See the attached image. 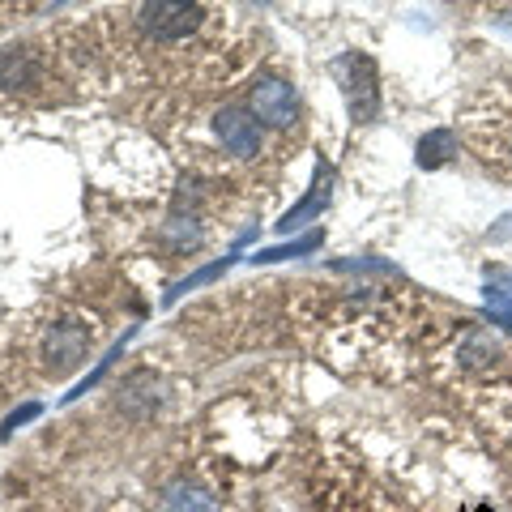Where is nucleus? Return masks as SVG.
Listing matches in <instances>:
<instances>
[{
    "instance_id": "nucleus-1",
    "label": "nucleus",
    "mask_w": 512,
    "mask_h": 512,
    "mask_svg": "<svg viewBox=\"0 0 512 512\" xmlns=\"http://www.w3.org/2000/svg\"><path fill=\"white\" fill-rule=\"evenodd\" d=\"M244 43L239 13L222 0H141L133 18L120 22V35H111L107 52L163 86L210 90L239 73L248 60Z\"/></svg>"
},
{
    "instance_id": "nucleus-2",
    "label": "nucleus",
    "mask_w": 512,
    "mask_h": 512,
    "mask_svg": "<svg viewBox=\"0 0 512 512\" xmlns=\"http://www.w3.org/2000/svg\"><path fill=\"white\" fill-rule=\"evenodd\" d=\"M99 338H103L99 316L56 303V308H43L22 325V363L39 380H64L94 355Z\"/></svg>"
},
{
    "instance_id": "nucleus-3",
    "label": "nucleus",
    "mask_w": 512,
    "mask_h": 512,
    "mask_svg": "<svg viewBox=\"0 0 512 512\" xmlns=\"http://www.w3.org/2000/svg\"><path fill=\"white\" fill-rule=\"evenodd\" d=\"M470 150L483 158L500 180H512V77L491 82L461 116Z\"/></svg>"
},
{
    "instance_id": "nucleus-4",
    "label": "nucleus",
    "mask_w": 512,
    "mask_h": 512,
    "mask_svg": "<svg viewBox=\"0 0 512 512\" xmlns=\"http://www.w3.org/2000/svg\"><path fill=\"white\" fill-rule=\"evenodd\" d=\"M210 137H214V146L222 154V163H227L231 171H252L269 150L261 120H256L248 107H235V103L218 107L210 116Z\"/></svg>"
},
{
    "instance_id": "nucleus-5",
    "label": "nucleus",
    "mask_w": 512,
    "mask_h": 512,
    "mask_svg": "<svg viewBox=\"0 0 512 512\" xmlns=\"http://www.w3.org/2000/svg\"><path fill=\"white\" fill-rule=\"evenodd\" d=\"M333 77H338L342 90H346L350 116H355L359 124L376 120V111H380V77H376L372 56H363V52L338 56V60H333Z\"/></svg>"
},
{
    "instance_id": "nucleus-6",
    "label": "nucleus",
    "mask_w": 512,
    "mask_h": 512,
    "mask_svg": "<svg viewBox=\"0 0 512 512\" xmlns=\"http://www.w3.org/2000/svg\"><path fill=\"white\" fill-rule=\"evenodd\" d=\"M43 86H52V56H43L39 47H5L0 52V94H43Z\"/></svg>"
},
{
    "instance_id": "nucleus-7",
    "label": "nucleus",
    "mask_w": 512,
    "mask_h": 512,
    "mask_svg": "<svg viewBox=\"0 0 512 512\" xmlns=\"http://www.w3.org/2000/svg\"><path fill=\"white\" fill-rule=\"evenodd\" d=\"M248 111L269 128H291L299 120V94L282 77H256L248 90Z\"/></svg>"
},
{
    "instance_id": "nucleus-8",
    "label": "nucleus",
    "mask_w": 512,
    "mask_h": 512,
    "mask_svg": "<svg viewBox=\"0 0 512 512\" xmlns=\"http://www.w3.org/2000/svg\"><path fill=\"white\" fill-rule=\"evenodd\" d=\"M329 197H333V171H329L325 163H320V167H316V180H312V188H308V197H303V201L295 205V210L278 222V231H295V227H303V222H308V218L325 214Z\"/></svg>"
},
{
    "instance_id": "nucleus-9",
    "label": "nucleus",
    "mask_w": 512,
    "mask_h": 512,
    "mask_svg": "<svg viewBox=\"0 0 512 512\" xmlns=\"http://www.w3.org/2000/svg\"><path fill=\"white\" fill-rule=\"evenodd\" d=\"M457 150H461V137L453 133V128H436V133H427V137L419 141V167L436 171V167H444Z\"/></svg>"
},
{
    "instance_id": "nucleus-10",
    "label": "nucleus",
    "mask_w": 512,
    "mask_h": 512,
    "mask_svg": "<svg viewBox=\"0 0 512 512\" xmlns=\"http://www.w3.org/2000/svg\"><path fill=\"white\" fill-rule=\"evenodd\" d=\"M163 512H218L214 495L192 487V483H175L167 495H163Z\"/></svg>"
},
{
    "instance_id": "nucleus-11",
    "label": "nucleus",
    "mask_w": 512,
    "mask_h": 512,
    "mask_svg": "<svg viewBox=\"0 0 512 512\" xmlns=\"http://www.w3.org/2000/svg\"><path fill=\"white\" fill-rule=\"evenodd\" d=\"M487 303L491 312H512V278H500L487 286Z\"/></svg>"
},
{
    "instance_id": "nucleus-12",
    "label": "nucleus",
    "mask_w": 512,
    "mask_h": 512,
    "mask_svg": "<svg viewBox=\"0 0 512 512\" xmlns=\"http://www.w3.org/2000/svg\"><path fill=\"white\" fill-rule=\"evenodd\" d=\"M320 244V235H308V239H299V244H291V248H269V252H261L256 261H278V256H295V252H308V248H316Z\"/></svg>"
},
{
    "instance_id": "nucleus-13",
    "label": "nucleus",
    "mask_w": 512,
    "mask_h": 512,
    "mask_svg": "<svg viewBox=\"0 0 512 512\" xmlns=\"http://www.w3.org/2000/svg\"><path fill=\"white\" fill-rule=\"evenodd\" d=\"M491 239H512V214L495 222V227H491Z\"/></svg>"
}]
</instances>
